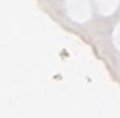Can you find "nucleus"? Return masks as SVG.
Wrapping results in <instances>:
<instances>
[]
</instances>
